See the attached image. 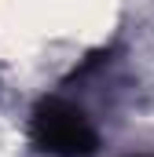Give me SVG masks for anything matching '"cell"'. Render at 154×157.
Segmentation results:
<instances>
[{"label": "cell", "instance_id": "1", "mask_svg": "<svg viewBox=\"0 0 154 157\" xmlns=\"http://www.w3.org/2000/svg\"><path fill=\"white\" fill-rule=\"evenodd\" d=\"M33 139L55 157H84L95 150V132L88 117L70 102H44L33 117Z\"/></svg>", "mask_w": 154, "mask_h": 157}]
</instances>
